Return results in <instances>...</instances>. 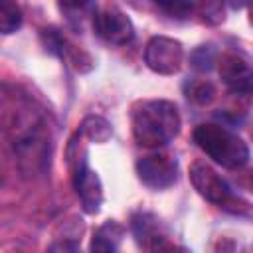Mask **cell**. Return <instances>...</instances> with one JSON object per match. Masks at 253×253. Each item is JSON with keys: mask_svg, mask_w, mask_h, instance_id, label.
I'll return each instance as SVG.
<instances>
[{"mask_svg": "<svg viewBox=\"0 0 253 253\" xmlns=\"http://www.w3.org/2000/svg\"><path fill=\"white\" fill-rule=\"evenodd\" d=\"M22 26V10L16 0H0V32L14 34Z\"/></svg>", "mask_w": 253, "mask_h": 253, "instance_id": "obj_13", "label": "cell"}, {"mask_svg": "<svg viewBox=\"0 0 253 253\" xmlns=\"http://www.w3.org/2000/svg\"><path fill=\"white\" fill-rule=\"evenodd\" d=\"M194 142L223 168H241L249 160V146L243 142V138L215 123L196 126Z\"/></svg>", "mask_w": 253, "mask_h": 253, "instance_id": "obj_2", "label": "cell"}, {"mask_svg": "<svg viewBox=\"0 0 253 253\" xmlns=\"http://www.w3.org/2000/svg\"><path fill=\"white\" fill-rule=\"evenodd\" d=\"M190 180H192V186L196 188V192L215 206L227 208L229 204L235 202L229 184L211 166H208L204 162H194L190 166Z\"/></svg>", "mask_w": 253, "mask_h": 253, "instance_id": "obj_5", "label": "cell"}, {"mask_svg": "<svg viewBox=\"0 0 253 253\" xmlns=\"http://www.w3.org/2000/svg\"><path fill=\"white\" fill-rule=\"evenodd\" d=\"M132 136L144 148H160L172 142L182 126L174 103L164 99L138 101L132 107Z\"/></svg>", "mask_w": 253, "mask_h": 253, "instance_id": "obj_1", "label": "cell"}, {"mask_svg": "<svg viewBox=\"0 0 253 253\" xmlns=\"http://www.w3.org/2000/svg\"><path fill=\"white\" fill-rule=\"evenodd\" d=\"M217 73L223 85L235 95H253V63L237 53H221L217 57Z\"/></svg>", "mask_w": 253, "mask_h": 253, "instance_id": "obj_6", "label": "cell"}, {"mask_svg": "<svg viewBox=\"0 0 253 253\" xmlns=\"http://www.w3.org/2000/svg\"><path fill=\"white\" fill-rule=\"evenodd\" d=\"M184 61V47L178 40L166 36H154L146 43L144 63L158 75H174L180 71Z\"/></svg>", "mask_w": 253, "mask_h": 253, "instance_id": "obj_3", "label": "cell"}, {"mask_svg": "<svg viewBox=\"0 0 253 253\" xmlns=\"http://www.w3.org/2000/svg\"><path fill=\"white\" fill-rule=\"evenodd\" d=\"M79 132L89 138L91 142H97V144H103L107 142L111 136H113V128L109 125L107 119L99 117V115H89L81 121V126H79Z\"/></svg>", "mask_w": 253, "mask_h": 253, "instance_id": "obj_11", "label": "cell"}, {"mask_svg": "<svg viewBox=\"0 0 253 253\" xmlns=\"http://www.w3.org/2000/svg\"><path fill=\"white\" fill-rule=\"evenodd\" d=\"M61 12L71 20H85L95 12V0H59Z\"/></svg>", "mask_w": 253, "mask_h": 253, "instance_id": "obj_15", "label": "cell"}, {"mask_svg": "<svg viewBox=\"0 0 253 253\" xmlns=\"http://www.w3.org/2000/svg\"><path fill=\"white\" fill-rule=\"evenodd\" d=\"M184 93L192 103H198V105H208L215 97L213 85L206 79H190L184 85Z\"/></svg>", "mask_w": 253, "mask_h": 253, "instance_id": "obj_14", "label": "cell"}, {"mask_svg": "<svg viewBox=\"0 0 253 253\" xmlns=\"http://www.w3.org/2000/svg\"><path fill=\"white\" fill-rule=\"evenodd\" d=\"M95 32L113 45H125L134 38V26L130 18L117 10V8H105L103 12L93 16Z\"/></svg>", "mask_w": 253, "mask_h": 253, "instance_id": "obj_8", "label": "cell"}, {"mask_svg": "<svg viewBox=\"0 0 253 253\" xmlns=\"http://www.w3.org/2000/svg\"><path fill=\"white\" fill-rule=\"evenodd\" d=\"M213 63H217V55L211 49V45H200L198 49H194V53H192V65L196 69L210 71Z\"/></svg>", "mask_w": 253, "mask_h": 253, "instance_id": "obj_16", "label": "cell"}, {"mask_svg": "<svg viewBox=\"0 0 253 253\" xmlns=\"http://www.w3.org/2000/svg\"><path fill=\"white\" fill-rule=\"evenodd\" d=\"M123 237H125V227L115 219H107L103 225L95 229L91 239V251H103V253L117 251Z\"/></svg>", "mask_w": 253, "mask_h": 253, "instance_id": "obj_10", "label": "cell"}, {"mask_svg": "<svg viewBox=\"0 0 253 253\" xmlns=\"http://www.w3.org/2000/svg\"><path fill=\"white\" fill-rule=\"evenodd\" d=\"M154 4H158L162 10H166L172 16H184L188 10H192V4L184 2V0H152Z\"/></svg>", "mask_w": 253, "mask_h": 253, "instance_id": "obj_17", "label": "cell"}, {"mask_svg": "<svg viewBox=\"0 0 253 253\" xmlns=\"http://www.w3.org/2000/svg\"><path fill=\"white\" fill-rule=\"evenodd\" d=\"M136 174L144 186L152 190H166L178 178V162L168 152H154L136 162Z\"/></svg>", "mask_w": 253, "mask_h": 253, "instance_id": "obj_4", "label": "cell"}, {"mask_svg": "<svg viewBox=\"0 0 253 253\" xmlns=\"http://www.w3.org/2000/svg\"><path fill=\"white\" fill-rule=\"evenodd\" d=\"M225 4H229L233 10H239V8H243V6H247L251 0H223Z\"/></svg>", "mask_w": 253, "mask_h": 253, "instance_id": "obj_18", "label": "cell"}, {"mask_svg": "<svg viewBox=\"0 0 253 253\" xmlns=\"http://www.w3.org/2000/svg\"><path fill=\"white\" fill-rule=\"evenodd\" d=\"M251 190H253V180H251Z\"/></svg>", "mask_w": 253, "mask_h": 253, "instance_id": "obj_19", "label": "cell"}, {"mask_svg": "<svg viewBox=\"0 0 253 253\" xmlns=\"http://www.w3.org/2000/svg\"><path fill=\"white\" fill-rule=\"evenodd\" d=\"M132 233L138 243V247L148 251H162V249H174V243L170 241V235L166 227L160 223V219L152 213H136L132 217Z\"/></svg>", "mask_w": 253, "mask_h": 253, "instance_id": "obj_9", "label": "cell"}, {"mask_svg": "<svg viewBox=\"0 0 253 253\" xmlns=\"http://www.w3.org/2000/svg\"><path fill=\"white\" fill-rule=\"evenodd\" d=\"M192 10L208 26H217V24H221L225 20L223 0H196Z\"/></svg>", "mask_w": 253, "mask_h": 253, "instance_id": "obj_12", "label": "cell"}, {"mask_svg": "<svg viewBox=\"0 0 253 253\" xmlns=\"http://www.w3.org/2000/svg\"><path fill=\"white\" fill-rule=\"evenodd\" d=\"M73 184L77 190V196L81 200V208L85 213L95 215L101 210L103 204V184L95 170L87 164V154H83L77 160V166L73 170Z\"/></svg>", "mask_w": 253, "mask_h": 253, "instance_id": "obj_7", "label": "cell"}]
</instances>
